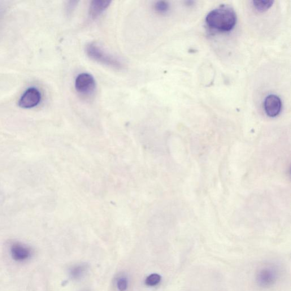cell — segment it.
<instances>
[{
    "mask_svg": "<svg viewBox=\"0 0 291 291\" xmlns=\"http://www.w3.org/2000/svg\"><path fill=\"white\" fill-rule=\"evenodd\" d=\"M75 86L78 92L89 95L93 93L96 83L93 76L88 73H82L75 79Z\"/></svg>",
    "mask_w": 291,
    "mask_h": 291,
    "instance_id": "cell-3",
    "label": "cell"
},
{
    "mask_svg": "<svg viewBox=\"0 0 291 291\" xmlns=\"http://www.w3.org/2000/svg\"><path fill=\"white\" fill-rule=\"evenodd\" d=\"M162 277L157 273H153L149 276H147L145 283L148 286H155L158 285L160 281H161Z\"/></svg>",
    "mask_w": 291,
    "mask_h": 291,
    "instance_id": "cell-12",
    "label": "cell"
},
{
    "mask_svg": "<svg viewBox=\"0 0 291 291\" xmlns=\"http://www.w3.org/2000/svg\"><path fill=\"white\" fill-rule=\"evenodd\" d=\"M117 287L120 291H125L128 287V280L125 276H121L117 279Z\"/></svg>",
    "mask_w": 291,
    "mask_h": 291,
    "instance_id": "cell-13",
    "label": "cell"
},
{
    "mask_svg": "<svg viewBox=\"0 0 291 291\" xmlns=\"http://www.w3.org/2000/svg\"><path fill=\"white\" fill-rule=\"evenodd\" d=\"M79 2L77 1H69L66 4V12L67 14L69 15L74 11L75 8L77 5V3Z\"/></svg>",
    "mask_w": 291,
    "mask_h": 291,
    "instance_id": "cell-14",
    "label": "cell"
},
{
    "mask_svg": "<svg viewBox=\"0 0 291 291\" xmlns=\"http://www.w3.org/2000/svg\"><path fill=\"white\" fill-rule=\"evenodd\" d=\"M273 1H253V6L260 12H263L267 11L273 5Z\"/></svg>",
    "mask_w": 291,
    "mask_h": 291,
    "instance_id": "cell-10",
    "label": "cell"
},
{
    "mask_svg": "<svg viewBox=\"0 0 291 291\" xmlns=\"http://www.w3.org/2000/svg\"><path fill=\"white\" fill-rule=\"evenodd\" d=\"M236 13L231 7L221 6L211 11L206 17L208 27L221 32H228L237 24Z\"/></svg>",
    "mask_w": 291,
    "mask_h": 291,
    "instance_id": "cell-1",
    "label": "cell"
},
{
    "mask_svg": "<svg viewBox=\"0 0 291 291\" xmlns=\"http://www.w3.org/2000/svg\"><path fill=\"white\" fill-rule=\"evenodd\" d=\"M154 9L159 14H166L169 10V5L167 2L159 1L155 4Z\"/></svg>",
    "mask_w": 291,
    "mask_h": 291,
    "instance_id": "cell-11",
    "label": "cell"
},
{
    "mask_svg": "<svg viewBox=\"0 0 291 291\" xmlns=\"http://www.w3.org/2000/svg\"><path fill=\"white\" fill-rule=\"evenodd\" d=\"M11 251L13 259L19 262L27 260L32 255V251L29 247L19 242L12 245Z\"/></svg>",
    "mask_w": 291,
    "mask_h": 291,
    "instance_id": "cell-6",
    "label": "cell"
},
{
    "mask_svg": "<svg viewBox=\"0 0 291 291\" xmlns=\"http://www.w3.org/2000/svg\"><path fill=\"white\" fill-rule=\"evenodd\" d=\"M88 268V265L86 264L77 265L71 269L69 274H70L72 279L79 280L84 276Z\"/></svg>",
    "mask_w": 291,
    "mask_h": 291,
    "instance_id": "cell-9",
    "label": "cell"
},
{
    "mask_svg": "<svg viewBox=\"0 0 291 291\" xmlns=\"http://www.w3.org/2000/svg\"><path fill=\"white\" fill-rule=\"evenodd\" d=\"M85 52L90 59L106 66L116 69H121L123 67V64L120 60L107 53L101 46L95 43H91L86 45Z\"/></svg>",
    "mask_w": 291,
    "mask_h": 291,
    "instance_id": "cell-2",
    "label": "cell"
},
{
    "mask_svg": "<svg viewBox=\"0 0 291 291\" xmlns=\"http://www.w3.org/2000/svg\"><path fill=\"white\" fill-rule=\"evenodd\" d=\"M257 279L260 285H271L276 279V272L272 268H264L259 273Z\"/></svg>",
    "mask_w": 291,
    "mask_h": 291,
    "instance_id": "cell-8",
    "label": "cell"
},
{
    "mask_svg": "<svg viewBox=\"0 0 291 291\" xmlns=\"http://www.w3.org/2000/svg\"><path fill=\"white\" fill-rule=\"evenodd\" d=\"M42 101L40 90L36 87H30L25 91L19 102V106L23 109L36 107Z\"/></svg>",
    "mask_w": 291,
    "mask_h": 291,
    "instance_id": "cell-4",
    "label": "cell"
},
{
    "mask_svg": "<svg viewBox=\"0 0 291 291\" xmlns=\"http://www.w3.org/2000/svg\"><path fill=\"white\" fill-rule=\"evenodd\" d=\"M282 107L281 99L275 94H269L265 99L264 109L267 116L275 117L279 115Z\"/></svg>",
    "mask_w": 291,
    "mask_h": 291,
    "instance_id": "cell-5",
    "label": "cell"
},
{
    "mask_svg": "<svg viewBox=\"0 0 291 291\" xmlns=\"http://www.w3.org/2000/svg\"><path fill=\"white\" fill-rule=\"evenodd\" d=\"M112 2L110 0H93L89 8V15L92 19H97L110 7Z\"/></svg>",
    "mask_w": 291,
    "mask_h": 291,
    "instance_id": "cell-7",
    "label": "cell"
}]
</instances>
